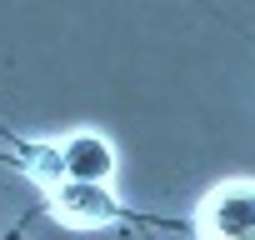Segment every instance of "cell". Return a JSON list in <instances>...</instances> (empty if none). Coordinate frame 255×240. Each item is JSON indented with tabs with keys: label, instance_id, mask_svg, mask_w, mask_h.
<instances>
[{
	"label": "cell",
	"instance_id": "obj_1",
	"mask_svg": "<svg viewBox=\"0 0 255 240\" xmlns=\"http://www.w3.org/2000/svg\"><path fill=\"white\" fill-rule=\"evenodd\" d=\"M200 240H255V180L215 185L195 210Z\"/></svg>",
	"mask_w": 255,
	"mask_h": 240
},
{
	"label": "cell",
	"instance_id": "obj_2",
	"mask_svg": "<svg viewBox=\"0 0 255 240\" xmlns=\"http://www.w3.org/2000/svg\"><path fill=\"white\" fill-rule=\"evenodd\" d=\"M50 215L75 225V230H95V225H110L120 215L110 185H90V180H60L50 190Z\"/></svg>",
	"mask_w": 255,
	"mask_h": 240
},
{
	"label": "cell",
	"instance_id": "obj_3",
	"mask_svg": "<svg viewBox=\"0 0 255 240\" xmlns=\"http://www.w3.org/2000/svg\"><path fill=\"white\" fill-rule=\"evenodd\" d=\"M60 160H65V180L110 185V175H115V150H110V140L95 135V130H75V135L60 145Z\"/></svg>",
	"mask_w": 255,
	"mask_h": 240
},
{
	"label": "cell",
	"instance_id": "obj_4",
	"mask_svg": "<svg viewBox=\"0 0 255 240\" xmlns=\"http://www.w3.org/2000/svg\"><path fill=\"white\" fill-rule=\"evenodd\" d=\"M20 165H25V175H30L40 190H55V185L65 180V160H60V145H40V140H30V145L20 150Z\"/></svg>",
	"mask_w": 255,
	"mask_h": 240
}]
</instances>
